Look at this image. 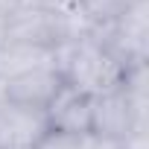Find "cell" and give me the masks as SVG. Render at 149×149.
Returning a JSON list of instances; mask_svg holds the SVG:
<instances>
[{
  "mask_svg": "<svg viewBox=\"0 0 149 149\" xmlns=\"http://www.w3.org/2000/svg\"><path fill=\"white\" fill-rule=\"evenodd\" d=\"M21 6L41 9V12H64L70 6H76V0H21Z\"/></svg>",
  "mask_w": 149,
  "mask_h": 149,
  "instance_id": "cell-10",
  "label": "cell"
},
{
  "mask_svg": "<svg viewBox=\"0 0 149 149\" xmlns=\"http://www.w3.org/2000/svg\"><path fill=\"white\" fill-rule=\"evenodd\" d=\"M129 3L132 0H79V9L91 18L94 26H102V24H111L114 18H120Z\"/></svg>",
  "mask_w": 149,
  "mask_h": 149,
  "instance_id": "cell-8",
  "label": "cell"
},
{
  "mask_svg": "<svg viewBox=\"0 0 149 149\" xmlns=\"http://www.w3.org/2000/svg\"><path fill=\"white\" fill-rule=\"evenodd\" d=\"M123 67L146 64L149 58V0H132L126 12L111 24H102L91 35Z\"/></svg>",
  "mask_w": 149,
  "mask_h": 149,
  "instance_id": "cell-2",
  "label": "cell"
},
{
  "mask_svg": "<svg viewBox=\"0 0 149 149\" xmlns=\"http://www.w3.org/2000/svg\"><path fill=\"white\" fill-rule=\"evenodd\" d=\"M134 129H149V120H143V117L134 114V108H132L123 85L117 91L91 97V134L123 140Z\"/></svg>",
  "mask_w": 149,
  "mask_h": 149,
  "instance_id": "cell-3",
  "label": "cell"
},
{
  "mask_svg": "<svg viewBox=\"0 0 149 149\" xmlns=\"http://www.w3.org/2000/svg\"><path fill=\"white\" fill-rule=\"evenodd\" d=\"M120 149H149V129H134L120 140Z\"/></svg>",
  "mask_w": 149,
  "mask_h": 149,
  "instance_id": "cell-11",
  "label": "cell"
},
{
  "mask_svg": "<svg viewBox=\"0 0 149 149\" xmlns=\"http://www.w3.org/2000/svg\"><path fill=\"white\" fill-rule=\"evenodd\" d=\"M50 132L44 108L3 102L0 108V146L3 149H35Z\"/></svg>",
  "mask_w": 149,
  "mask_h": 149,
  "instance_id": "cell-4",
  "label": "cell"
},
{
  "mask_svg": "<svg viewBox=\"0 0 149 149\" xmlns=\"http://www.w3.org/2000/svg\"><path fill=\"white\" fill-rule=\"evenodd\" d=\"M56 70L70 88L88 97H100L123 85L129 67H123L100 41L82 38L56 47Z\"/></svg>",
  "mask_w": 149,
  "mask_h": 149,
  "instance_id": "cell-1",
  "label": "cell"
},
{
  "mask_svg": "<svg viewBox=\"0 0 149 149\" xmlns=\"http://www.w3.org/2000/svg\"><path fill=\"white\" fill-rule=\"evenodd\" d=\"M50 132L67 134H91V97L70 88L67 82L56 91V97L44 108Z\"/></svg>",
  "mask_w": 149,
  "mask_h": 149,
  "instance_id": "cell-5",
  "label": "cell"
},
{
  "mask_svg": "<svg viewBox=\"0 0 149 149\" xmlns=\"http://www.w3.org/2000/svg\"><path fill=\"white\" fill-rule=\"evenodd\" d=\"M18 9H21V0H0V18H9Z\"/></svg>",
  "mask_w": 149,
  "mask_h": 149,
  "instance_id": "cell-13",
  "label": "cell"
},
{
  "mask_svg": "<svg viewBox=\"0 0 149 149\" xmlns=\"http://www.w3.org/2000/svg\"><path fill=\"white\" fill-rule=\"evenodd\" d=\"M38 67H56V50L38 44H6L0 50V79L9 82L15 76L32 73Z\"/></svg>",
  "mask_w": 149,
  "mask_h": 149,
  "instance_id": "cell-7",
  "label": "cell"
},
{
  "mask_svg": "<svg viewBox=\"0 0 149 149\" xmlns=\"http://www.w3.org/2000/svg\"><path fill=\"white\" fill-rule=\"evenodd\" d=\"M35 149H88V134H67V132H47Z\"/></svg>",
  "mask_w": 149,
  "mask_h": 149,
  "instance_id": "cell-9",
  "label": "cell"
},
{
  "mask_svg": "<svg viewBox=\"0 0 149 149\" xmlns=\"http://www.w3.org/2000/svg\"><path fill=\"white\" fill-rule=\"evenodd\" d=\"M88 149H120V140H111V137H97V134H88Z\"/></svg>",
  "mask_w": 149,
  "mask_h": 149,
  "instance_id": "cell-12",
  "label": "cell"
},
{
  "mask_svg": "<svg viewBox=\"0 0 149 149\" xmlns=\"http://www.w3.org/2000/svg\"><path fill=\"white\" fill-rule=\"evenodd\" d=\"M61 85H64V79L56 67H38L32 73H24V76L3 82V97H6V102H15V105L47 108V102L56 97V91Z\"/></svg>",
  "mask_w": 149,
  "mask_h": 149,
  "instance_id": "cell-6",
  "label": "cell"
}]
</instances>
